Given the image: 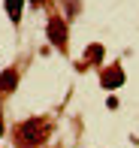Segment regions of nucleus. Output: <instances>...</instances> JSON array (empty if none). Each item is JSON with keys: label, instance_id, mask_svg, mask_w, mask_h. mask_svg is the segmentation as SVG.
Returning <instances> with one entry per match:
<instances>
[{"label": "nucleus", "instance_id": "obj_7", "mask_svg": "<svg viewBox=\"0 0 139 148\" xmlns=\"http://www.w3.org/2000/svg\"><path fill=\"white\" fill-rule=\"evenodd\" d=\"M27 3H34V6H39V3H45V0H27Z\"/></svg>", "mask_w": 139, "mask_h": 148}, {"label": "nucleus", "instance_id": "obj_6", "mask_svg": "<svg viewBox=\"0 0 139 148\" xmlns=\"http://www.w3.org/2000/svg\"><path fill=\"white\" fill-rule=\"evenodd\" d=\"M3 3H6V12H9L12 24H18V21H21V3H24V0H3Z\"/></svg>", "mask_w": 139, "mask_h": 148}, {"label": "nucleus", "instance_id": "obj_5", "mask_svg": "<svg viewBox=\"0 0 139 148\" xmlns=\"http://www.w3.org/2000/svg\"><path fill=\"white\" fill-rule=\"evenodd\" d=\"M100 60H103V45L100 42L88 45V51H85V64H100ZM85 64H79V66H85Z\"/></svg>", "mask_w": 139, "mask_h": 148}, {"label": "nucleus", "instance_id": "obj_4", "mask_svg": "<svg viewBox=\"0 0 139 148\" xmlns=\"http://www.w3.org/2000/svg\"><path fill=\"white\" fill-rule=\"evenodd\" d=\"M15 85H18V70H15V66H9V70L0 73V94L15 91Z\"/></svg>", "mask_w": 139, "mask_h": 148}, {"label": "nucleus", "instance_id": "obj_3", "mask_svg": "<svg viewBox=\"0 0 139 148\" xmlns=\"http://www.w3.org/2000/svg\"><path fill=\"white\" fill-rule=\"evenodd\" d=\"M100 82H103V88H121L124 85V70H121V64H112V66H106L103 70V76H100Z\"/></svg>", "mask_w": 139, "mask_h": 148}, {"label": "nucleus", "instance_id": "obj_2", "mask_svg": "<svg viewBox=\"0 0 139 148\" xmlns=\"http://www.w3.org/2000/svg\"><path fill=\"white\" fill-rule=\"evenodd\" d=\"M45 36H49L51 45H58V49H67V39H70V30H67V21H64L61 15H51L49 24H45Z\"/></svg>", "mask_w": 139, "mask_h": 148}, {"label": "nucleus", "instance_id": "obj_1", "mask_svg": "<svg viewBox=\"0 0 139 148\" xmlns=\"http://www.w3.org/2000/svg\"><path fill=\"white\" fill-rule=\"evenodd\" d=\"M49 133H51V127L45 118H27L24 124L15 127V142L21 148H34V145H42L49 139Z\"/></svg>", "mask_w": 139, "mask_h": 148}]
</instances>
